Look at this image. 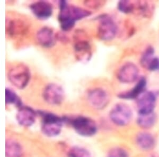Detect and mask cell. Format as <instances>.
Instances as JSON below:
<instances>
[{"instance_id": "ffe728a7", "label": "cell", "mask_w": 159, "mask_h": 157, "mask_svg": "<svg viewBox=\"0 0 159 157\" xmlns=\"http://www.w3.org/2000/svg\"><path fill=\"white\" fill-rule=\"evenodd\" d=\"M22 155L21 146L12 140L6 142V155L7 157H21Z\"/></svg>"}, {"instance_id": "cb8c5ba5", "label": "cell", "mask_w": 159, "mask_h": 157, "mask_svg": "<svg viewBox=\"0 0 159 157\" xmlns=\"http://www.w3.org/2000/svg\"><path fill=\"white\" fill-rule=\"evenodd\" d=\"M107 157H129L128 152L123 148H113L109 151Z\"/></svg>"}, {"instance_id": "2e32d148", "label": "cell", "mask_w": 159, "mask_h": 157, "mask_svg": "<svg viewBox=\"0 0 159 157\" xmlns=\"http://www.w3.org/2000/svg\"><path fill=\"white\" fill-rule=\"evenodd\" d=\"M36 38L40 45L44 48H51L54 46L56 40L54 31L47 27H44L38 30Z\"/></svg>"}, {"instance_id": "d4e9b609", "label": "cell", "mask_w": 159, "mask_h": 157, "mask_svg": "<svg viewBox=\"0 0 159 157\" xmlns=\"http://www.w3.org/2000/svg\"><path fill=\"white\" fill-rule=\"evenodd\" d=\"M85 4L86 6H88L90 8H93V9H96V8H99L100 7L102 6L103 4L105 3V2L102 1H85Z\"/></svg>"}, {"instance_id": "9c48e42d", "label": "cell", "mask_w": 159, "mask_h": 157, "mask_svg": "<svg viewBox=\"0 0 159 157\" xmlns=\"http://www.w3.org/2000/svg\"><path fill=\"white\" fill-rule=\"evenodd\" d=\"M88 100L92 107L102 110L108 105L110 98L106 90L101 88H95L88 93Z\"/></svg>"}, {"instance_id": "ba28073f", "label": "cell", "mask_w": 159, "mask_h": 157, "mask_svg": "<svg viewBox=\"0 0 159 157\" xmlns=\"http://www.w3.org/2000/svg\"><path fill=\"white\" fill-rule=\"evenodd\" d=\"M43 99L47 103L58 105L63 102L65 93L62 87L57 84L51 83L45 87L43 93Z\"/></svg>"}, {"instance_id": "7402d4cb", "label": "cell", "mask_w": 159, "mask_h": 157, "mask_svg": "<svg viewBox=\"0 0 159 157\" xmlns=\"http://www.w3.org/2000/svg\"><path fill=\"white\" fill-rule=\"evenodd\" d=\"M134 1H120L118 3L117 8L120 12L125 14H130L134 12Z\"/></svg>"}, {"instance_id": "8992f818", "label": "cell", "mask_w": 159, "mask_h": 157, "mask_svg": "<svg viewBox=\"0 0 159 157\" xmlns=\"http://www.w3.org/2000/svg\"><path fill=\"white\" fill-rule=\"evenodd\" d=\"M72 124L77 133L83 137H92L97 132V125L93 120L85 116H78L73 119Z\"/></svg>"}, {"instance_id": "8fae6325", "label": "cell", "mask_w": 159, "mask_h": 157, "mask_svg": "<svg viewBox=\"0 0 159 157\" xmlns=\"http://www.w3.org/2000/svg\"><path fill=\"white\" fill-rule=\"evenodd\" d=\"M139 69L133 63L124 64L118 71L117 77L121 83L130 84L138 80L139 76Z\"/></svg>"}, {"instance_id": "277c9868", "label": "cell", "mask_w": 159, "mask_h": 157, "mask_svg": "<svg viewBox=\"0 0 159 157\" xmlns=\"http://www.w3.org/2000/svg\"><path fill=\"white\" fill-rule=\"evenodd\" d=\"M42 131L47 137L57 136L61 131L64 120L51 113H42Z\"/></svg>"}, {"instance_id": "7c38bea8", "label": "cell", "mask_w": 159, "mask_h": 157, "mask_svg": "<svg viewBox=\"0 0 159 157\" xmlns=\"http://www.w3.org/2000/svg\"><path fill=\"white\" fill-rule=\"evenodd\" d=\"M29 8L33 15L39 20H47L52 15L53 7L49 2L39 1L31 4Z\"/></svg>"}, {"instance_id": "44dd1931", "label": "cell", "mask_w": 159, "mask_h": 157, "mask_svg": "<svg viewBox=\"0 0 159 157\" xmlns=\"http://www.w3.org/2000/svg\"><path fill=\"white\" fill-rule=\"evenodd\" d=\"M6 102L7 104L15 105L16 107H22V102L20 98L14 90L10 88L6 89Z\"/></svg>"}, {"instance_id": "7a4b0ae2", "label": "cell", "mask_w": 159, "mask_h": 157, "mask_svg": "<svg viewBox=\"0 0 159 157\" xmlns=\"http://www.w3.org/2000/svg\"><path fill=\"white\" fill-rule=\"evenodd\" d=\"M31 73L27 66L21 63L12 67L7 72V78L16 88L22 89L29 84Z\"/></svg>"}, {"instance_id": "3957f363", "label": "cell", "mask_w": 159, "mask_h": 157, "mask_svg": "<svg viewBox=\"0 0 159 157\" xmlns=\"http://www.w3.org/2000/svg\"><path fill=\"white\" fill-rule=\"evenodd\" d=\"M97 36L100 39L109 41L115 38L118 33V26L116 22L108 15L104 14L98 16Z\"/></svg>"}, {"instance_id": "ac0fdd59", "label": "cell", "mask_w": 159, "mask_h": 157, "mask_svg": "<svg viewBox=\"0 0 159 157\" xmlns=\"http://www.w3.org/2000/svg\"><path fill=\"white\" fill-rule=\"evenodd\" d=\"M157 115L154 112L147 114H139L136 122L141 128L148 129L152 128L157 122Z\"/></svg>"}, {"instance_id": "603a6c76", "label": "cell", "mask_w": 159, "mask_h": 157, "mask_svg": "<svg viewBox=\"0 0 159 157\" xmlns=\"http://www.w3.org/2000/svg\"><path fill=\"white\" fill-rule=\"evenodd\" d=\"M67 157H91V155L90 152L85 149L75 146L69 150Z\"/></svg>"}, {"instance_id": "52a82bcc", "label": "cell", "mask_w": 159, "mask_h": 157, "mask_svg": "<svg viewBox=\"0 0 159 157\" xmlns=\"http://www.w3.org/2000/svg\"><path fill=\"white\" fill-rule=\"evenodd\" d=\"M158 93L156 91H145L137 101L139 114H147L154 112L157 101Z\"/></svg>"}, {"instance_id": "6da1fadb", "label": "cell", "mask_w": 159, "mask_h": 157, "mask_svg": "<svg viewBox=\"0 0 159 157\" xmlns=\"http://www.w3.org/2000/svg\"><path fill=\"white\" fill-rule=\"evenodd\" d=\"M60 12L58 20L60 27L64 31H69L74 27L76 22L87 18L91 12L81 7L70 5L66 1H59Z\"/></svg>"}, {"instance_id": "d6986e66", "label": "cell", "mask_w": 159, "mask_h": 157, "mask_svg": "<svg viewBox=\"0 0 159 157\" xmlns=\"http://www.w3.org/2000/svg\"><path fill=\"white\" fill-rule=\"evenodd\" d=\"M153 7L147 1H134L133 13L140 15L143 17H148L152 14Z\"/></svg>"}, {"instance_id": "4fadbf2b", "label": "cell", "mask_w": 159, "mask_h": 157, "mask_svg": "<svg viewBox=\"0 0 159 157\" xmlns=\"http://www.w3.org/2000/svg\"><path fill=\"white\" fill-rule=\"evenodd\" d=\"M154 54L153 49L148 48L143 51L140 58L141 66L151 72L159 71V58Z\"/></svg>"}, {"instance_id": "5b68a950", "label": "cell", "mask_w": 159, "mask_h": 157, "mask_svg": "<svg viewBox=\"0 0 159 157\" xmlns=\"http://www.w3.org/2000/svg\"><path fill=\"white\" fill-rule=\"evenodd\" d=\"M111 121L118 126H126L130 123L133 117L132 109L125 103H118L111 108L109 113Z\"/></svg>"}, {"instance_id": "5bb4252c", "label": "cell", "mask_w": 159, "mask_h": 157, "mask_svg": "<svg viewBox=\"0 0 159 157\" xmlns=\"http://www.w3.org/2000/svg\"><path fill=\"white\" fill-rule=\"evenodd\" d=\"M36 116V112L30 107L22 106L17 112L16 119L19 124L29 127L34 123Z\"/></svg>"}, {"instance_id": "e0dca14e", "label": "cell", "mask_w": 159, "mask_h": 157, "mask_svg": "<svg viewBox=\"0 0 159 157\" xmlns=\"http://www.w3.org/2000/svg\"><path fill=\"white\" fill-rule=\"evenodd\" d=\"M136 142L141 149L145 151L151 150L156 146V139L152 134L148 132H141L136 137Z\"/></svg>"}, {"instance_id": "9a60e30c", "label": "cell", "mask_w": 159, "mask_h": 157, "mask_svg": "<svg viewBox=\"0 0 159 157\" xmlns=\"http://www.w3.org/2000/svg\"><path fill=\"white\" fill-rule=\"evenodd\" d=\"M147 79L144 77H142L138 80L133 88L130 90L119 93L118 97L120 99H138L139 96L145 92L147 87Z\"/></svg>"}, {"instance_id": "30bf717a", "label": "cell", "mask_w": 159, "mask_h": 157, "mask_svg": "<svg viewBox=\"0 0 159 157\" xmlns=\"http://www.w3.org/2000/svg\"><path fill=\"white\" fill-rule=\"evenodd\" d=\"M74 54L78 60L82 63L90 61L92 57V48L90 42L84 37H77L74 45Z\"/></svg>"}]
</instances>
